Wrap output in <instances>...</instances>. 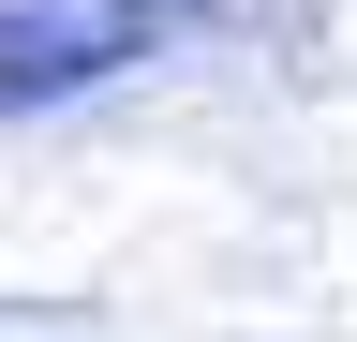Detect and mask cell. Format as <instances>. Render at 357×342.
I'll list each match as a JSON object with an SVG mask.
<instances>
[{
	"mask_svg": "<svg viewBox=\"0 0 357 342\" xmlns=\"http://www.w3.org/2000/svg\"><path fill=\"white\" fill-rule=\"evenodd\" d=\"M194 15H238V0H0V104H60L89 90V75H119V60H149L164 30H194Z\"/></svg>",
	"mask_w": 357,
	"mask_h": 342,
	"instance_id": "1",
	"label": "cell"
}]
</instances>
